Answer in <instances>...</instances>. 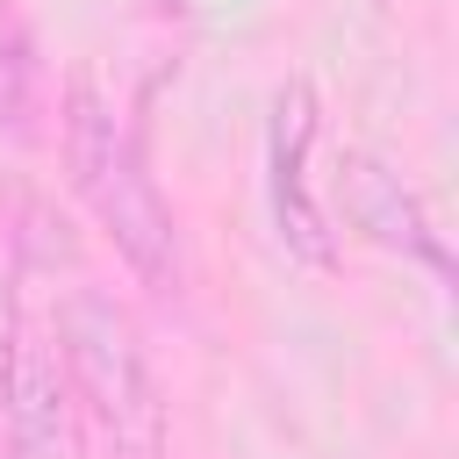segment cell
<instances>
[{"label": "cell", "mask_w": 459, "mask_h": 459, "mask_svg": "<svg viewBox=\"0 0 459 459\" xmlns=\"http://www.w3.org/2000/svg\"><path fill=\"white\" fill-rule=\"evenodd\" d=\"M65 165H72L79 201L93 208V222L122 251V265L151 294H179L186 265H179L172 208H165V194H158V179L143 165L136 129L122 122V108L93 79H72V93H65Z\"/></svg>", "instance_id": "cell-1"}, {"label": "cell", "mask_w": 459, "mask_h": 459, "mask_svg": "<svg viewBox=\"0 0 459 459\" xmlns=\"http://www.w3.org/2000/svg\"><path fill=\"white\" fill-rule=\"evenodd\" d=\"M57 351H65L86 423L122 459H158L165 452V387L151 373V351H143L129 308L108 301L100 287H72L57 308Z\"/></svg>", "instance_id": "cell-2"}, {"label": "cell", "mask_w": 459, "mask_h": 459, "mask_svg": "<svg viewBox=\"0 0 459 459\" xmlns=\"http://www.w3.org/2000/svg\"><path fill=\"white\" fill-rule=\"evenodd\" d=\"M316 143H323V100L308 79H287L273 93V129H265V186H273V230L280 251L301 265H337V230L316 201Z\"/></svg>", "instance_id": "cell-3"}, {"label": "cell", "mask_w": 459, "mask_h": 459, "mask_svg": "<svg viewBox=\"0 0 459 459\" xmlns=\"http://www.w3.org/2000/svg\"><path fill=\"white\" fill-rule=\"evenodd\" d=\"M337 194H344V215H351V230H359L366 244L402 251V258H416V265H430V273L445 280V237H437L423 194H416L394 165H380L373 151H344Z\"/></svg>", "instance_id": "cell-4"}, {"label": "cell", "mask_w": 459, "mask_h": 459, "mask_svg": "<svg viewBox=\"0 0 459 459\" xmlns=\"http://www.w3.org/2000/svg\"><path fill=\"white\" fill-rule=\"evenodd\" d=\"M0 394H7V423H14V452L22 459H79V430H72V394L57 380V351L14 323L7 366H0Z\"/></svg>", "instance_id": "cell-5"}, {"label": "cell", "mask_w": 459, "mask_h": 459, "mask_svg": "<svg viewBox=\"0 0 459 459\" xmlns=\"http://www.w3.org/2000/svg\"><path fill=\"white\" fill-rule=\"evenodd\" d=\"M36 108H43L36 36L22 22V0H0V129L7 136H36Z\"/></svg>", "instance_id": "cell-6"}, {"label": "cell", "mask_w": 459, "mask_h": 459, "mask_svg": "<svg viewBox=\"0 0 459 459\" xmlns=\"http://www.w3.org/2000/svg\"><path fill=\"white\" fill-rule=\"evenodd\" d=\"M143 7H151V14H186L194 0H143Z\"/></svg>", "instance_id": "cell-7"}]
</instances>
